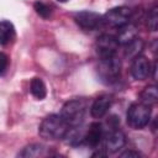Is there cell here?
I'll list each match as a JSON object with an SVG mask.
<instances>
[{"instance_id": "6da1fadb", "label": "cell", "mask_w": 158, "mask_h": 158, "mask_svg": "<svg viewBox=\"0 0 158 158\" xmlns=\"http://www.w3.org/2000/svg\"><path fill=\"white\" fill-rule=\"evenodd\" d=\"M68 130H69V126L62 118V116L52 114L43 118V121L40 125L38 133L44 139L56 141V139H63Z\"/></svg>"}, {"instance_id": "9a60e30c", "label": "cell", "mask_w": 158, "mask_h": 158, "mask_svg": "<svg viewBox=\"0 0 158 158\" xmlns=\"http://www.w3.org/2000/svg\"><path fill=\"white\" fill-rule=\"evenodd\" d=\"M143 47H144L143 41L138 37H135L132 41H130L128 43L125 44V57L127 59H133L135 57L139 56Z\"/></svg>"}, {"instance_id": "7a4b0ae2", "label": "cell", "mask_w": 158, "mask_h": 158, "mask_svg": "<svg viewBox=\"0 0 158 158\" xmlns=\"http://www.w3.org/2000/svg\"><path fill=\"white\" fill-rule=\"evenodd\" d=\"M86 109H88V102L85 99H83V98L72 99V100H68L63 105L60 116L67 122V125L69 127L80 126L81 122L84 121Z\"/></svg>"}, {"instance_id": "d6986e66", "label": "cell", "mask_w": 158, "mask_h": 158, "mask_svg": "<svg viewBox=\"0 0 158 158\" xmlns=\"http://www.w3.org/2000/svg\"><path fill=\"white\" fill-rule=\"evenodd\" d=\"M33 9L37 12V15H40L43 19H49V16L52 15L51 7L48 5H46L44 2H42V1H36L33 4Z\"/></svg>"}, {"instance_id": "8992f818", "label": "cell", "mask_w": 158, "mask_h": 158, "mask_svg": "<svg viewBox=\"0 0 158 158\" xmlns=\"http://www.w3.org/2000/svg\"><path fill=\"white\" fill-rule=\"evenodd\" d=\"M118 46H120V43L115 36L104 33L96 38L95 51L100 58H109V57L115 56V53L118 49Z\"/></svg>"}, {"instance_id": "8fae6325", "label": "cell", "mask_w": 158, "mask_h": 158, "mask_svg": "<svg viewBox=\"0 0 158 158\" xmlns=\"http://www.w3.org/2000/svg\"><path fill=\"white\" fill-rule=\"evenodd\" d=\"M102 138V125L100 122H91L89 125V128L84 133V142L91 147L96 148Z\"/></svg>"}, {"instance_id": "2e32d148", "label": "cell", "mask_w": 158, "mask_h": 158, "mask_svg": "<svg viewBox=\"0 0 158 158\" xmlns=\"http://www.w3.org/2000/svg\"><path fill=\"white\" fill-rule=\"evenodd\" d=\"M141 102L146 105H153L158 100V90L156 85H147L139 94Z\"/></svg>"}, {"instance_id": "9c48e42d", "label": "cell", "mask_w": 158, "mask_h": 158, "mask_svg": "<svg viewBox=\"0 0 158 158\" xmlns=\"http://www.w3.org/2000/svg\"><path fill=\"white\" fill-rule=\"evenodd\" d=\"M125 143H126V136L117 127L111 128L105 137V148L111 153L121 149L125 146Z\"/></svg>"}, {"instance_id": "ffe728a7", "label": "cell", "mask_w": 158, "mask_h": 158, "mask_svg": "<svg viewBox=\"0 0 158 158\" xmlns=\"http://www.w3.org/2000/svg\"><path fill=\"white\" fill-rule=\"evenodd\" d=\"M7 65H9V57L0 52V75L5 73V70L7 69Z\"/></svg>"}, {"instance_id": "44dd1931", "label": "cell", "mask_w": 158, "mask_h": 158, "mask_svg": "<svg viewBox=\"0 0 158 158\" xmlns=\"http://www.w3.org/2000/svg\"><path fill=\"white\" fill-rule=\"evenodd\" d=\"M120 157H122V158H126V157H128V158H138V157H141V153H138L137 151H133V149H128V151H125L123 153H121L120 154Z\"/></svg>"}, {"instance_id": "52a82bcc", "label": "cell", "mask_w": 158, "mask_h": 158, "mask_svg": "<svg viewBox=\"0 0 158 158\" xmlns=\"http://www.w3.org/2000/svg\"><path fill=\"white\" fill-rule=\"evenodd\" d=\"M74 20L79 27H81L85 31H93L101 26L102 23V16L94 12V11H80L77 12L74 16Z\"/></svg>"}, {"instance_id": "3957f363", "label": "cell", "mask_w": 158, "mask_h": 158, "mask_svg": "<svg viewBox=\"0 0 158 158\" xmlns=\"http://www.w3.org/2000/svg\"><path fill=\"white\" fill-rule=\"evenodd\" d=\"M151 114V105H146L143 102H135L127 110V123L133 130H142L149 123Z\"/></svg>"}, {"instance_id": "30bf717a", "label": "cell", "mask_w": 158, "mask_h": 158, "mask_svg": "<svg viewBox=\"0 0 158 158\" xmlns=\"http://www.w3.org/2000/svg\"><path fill=\"white\" fill-rule=\"evenodd\" d=\"M111 104H112V98L110 95L104 94V95L98 96L90 107L91 116L95 118H100V117L105 116L106 112L109 111V109L111 107Z\"/></svg>"}, {"instance_id": "e0dca14e", "label": "cell", "mask_w": 158, "mask_h": 158, "mask_svg": "<svg viewBox=\"0 0 158 158\" xmlns=\"http://www.w3.org/2000/svg\"><path fill=\"white\" fill-rule=\"evenodd\" d=\"M30 90H31V94L38 99V100H42L46 98L47 95V89H46V85L43 83V80L41 78H33L31 80V84H30Z\"/></svg>"}, {"instance_id": "7402d4cb", "label": "cell", "mask_w": 158, "mask_h": 158, "mask_svg": "<svg viewBox=\"0 0 158 158\" xmlns=\"http://www.w3.org/2000/svg\"><path fill=\"white\" fill-rule=\"evenodd\" d=\"M57 1H59V2H65V1H68V0H57Z\"/></svg>"}, {"instance_id": "ba28073f", "label": "cell", "mask_w": 158, "mask_h": 158, "mask_svg": "<svg viewBox=\"0 0 158 158\" xmlns=\"http://www.w3.org/2000/svg\"><path fill=\"white\" fill-rule=\"evenodd\" d=\"M152 70L149 60L144 56H137L132 59L131 64V75L137 80H144L147 77H149Z\"/></svg>"}, {"instance_id": "ac0fdd59", "label": "cell", "mask_w": 158, "mask_h": 158, "mask_svg": "<svg viewBox=\"0 0 158 158\" xmlns=\"http://www.w3.org/2000/svg\"><path fill=\"white\" fill-rule=\"evenodd\" d=\"M146 23H147V27L151 31H157V27H158V7H157V5H154L148 11Z\"/></svg>"}, {"instance_id": "5b68a950", "label": "cell", "mask_w": 158, "mask_h": 158, "mask_svg": "<svg viewBox=\"0 0 158 158\" xmlns=\"http://www.w3.org/2000/svg\"><path fill=\"white\" fill-rule=\"evenodd\" d=\"M132 17V10L127 6H117L110 9L102 16V23H106L111 27H121L130 22Z\"/></svg>"}, {"instance_id": "277c9868", "label": "cell", "mask_w": 158, "mask_h": 158, "mask_svg": "<svg viewBox=\"0 0 158 158\" xmlns=\"http://www.w3.org/2000/svg\"><path fill=\"white\" fill-rule=\"evenodd\" d=\"M120 72H121V62L115 56L109 58H101V60L99 62L98 74L106 83L117 80V78L120 77Z\"/></svg>"}, {"instance_id": "7c38bea8", "label": "cell", "mask_w": 158, "mask_h": 158, "mask_svg": "<svg viewBox=\"0 0 158 158\" xmlns=\"http://www.w3.org/2000/svg\"><path fill=\"white\" fill-rule=\"evenodd\" d=\"M117 36H115L121 44H126L130 41H132L135 37H137V27L133 23H126L117 28Z\"/></svg>"}, {"instance_id": "4fadbf2b", "label": "cell", "mask_w": 158, "mask_h": 158, "mask_svg": "<svg viewBox=\"0 0 158 158\" xmlns=\"http://www.w3.org/2000/svg\"><path fill=\"white\" fill-rule=\"evenodd\" d=\"M15 38V27L10 21H0V46L10 43Z\"/></svg>"}, {"instance_id": "5bb4252c", "label": "cell", "mask_w": 158, "mask_h": 158, "mask_svg": "<svg viewBox=\"0 0 158 158\" xmlns=\"http://www.w3.org/2000/svg\"><path fill=\"white\" fill-rule=\"evenodd\" d=\"M48 153V148L43 144H40V143H32V144H28L26 146L20 153H19V157H44L47 156Z\"/></svg>"}]
</instances>
